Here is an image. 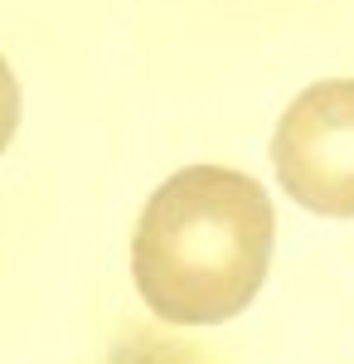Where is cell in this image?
Returning a JSON list of instances; mask_svg holds the SVG:
<instances>
[{
  "instance_id": "3",
  "label": "cell",
  "mask_w": 354,
  "mask_h": 364,
  "mask_svg": "<svg viewBox=\"0 0 354 364\" xmlns=\"http://www.w3.org/2000/svg\"><path fill=\"white\" fill-rule=\"evenodd\" d=\"M15 127H20V83H15L10 63L0 58V156H5V146L15 136Z\"/></svg>"
},
{
  "instance_id": "2",
  "label": "cell",
  "mask_w": 354,
  "mask_h": 364,
  "mask_svg": "<svg viewBox=\"0 0 354 364\" xmlns=\"http://www.w3.org/2000/svg\"><path fill=\"white\" fill-rule=\"evenodd\" d=\"M281 190L321 219H354V78L296 92L272 132Z\"/></svg>"
},
{
  "instance_id": "1",
  "label": "cell",
  "mask_w": 354,
  "mask_h": 364,
  "mask_svg": "<svg viewBox=\"0 0 354 364\" xmlns=\"http://www.w3.org/2000/svg\"><path fill=\"white\" fill-rule=\"evenodd\" d=\"M277 248L267 190L228 166H185L146 199L132 233L141 301L170 326H223L252 306Z\"/></svg>"
}]
</instances>
